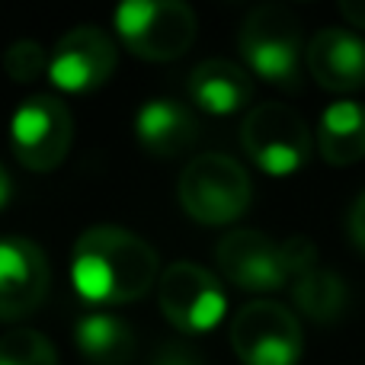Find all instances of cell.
Instances as JSON below:
<instances>
[{
  "instance_id": "1",
  "label": "cell",
  "mask_w": 365,
  "mask_h": 365,
  "mask_svg": "<svg viewBox=\"0 0 365 365\" xmlns=\"http://www.w3.org/2000/svg\"><path fill=\"white\" fill-rule=\"evenodd\" d=\"M71 279L87 302H138L158 282V250L128 227H87L74 244Z\"/></svg>"
},
{
  "instance_id": "2",
  "label": "cell",
  "mask_w": 365,
  "mask_h": 365,
  "mask_svg": "<svg viewBox=\"0 0 365 365\" xmlns=\"http://www.w3.org/2000/svg\"><path fill=\"white\" fill-rule=\"evenodd\" d=\"M240 55L247 68L266 83L282 90H298L302 71V23L292 10L279 4H263L247 13L240 26Z\"/></svg>"
},
{
  "instance_id": "3",
  "label": "cell",
  "mask_w": 365,
  "mask_h": 365,
  "mask_svg": "<svg viewBox=\"0 0 365 365\" xmlns=\"http://www.w3.org/2000/svg\"><path fill=\"white\" fill-rule=\"evenodd\" d=\"M247 158L269 177L298 173L314 154V138L302 115L285 103H259L240 125Z\"/></svg>"
},
{
  "instance_id": "4",
  "label": "cell",
  "mask_w": 365,
  "mask_h": 365,
  "mask_svg": "<svg viewBox=\"0 0 365 365\" xmlns=\"http://www.w3.org/2000/svg\"><path fill=\"white\" fill-rule=\"evenodd\" d=\"M250 177L227 154H199L180 177V202L202 225H231L250 208Z\"/></svg>"
},
{
  "instance_id": "5",
  "label": "cell",
  "mask_w": 365,
  "mask_h": 365,
  "mask_svg": "<svg viewBox=\"0 0 365 365\" xmlns=\"http://www.w3.org/2000/svg\"><path fill=\"white\" fill-rule=\"evenodd\" d=\"M195 13L180 0H128L115 10V32L132 55L173 61L195 42Z\"/></svg>"
},
{
  "instance_id": "6",
  "label": "cell",
  "mask_w": 365,
  "mask_h": 365,
  "mask_svg": "<svg viewBox=\"0 0 365 365\" xmlns=\"http://www.w3.org/2000/svg\"><path fill=\"white\" fill-rule=\"evenodd\" d=\"M231 346L244 365H298L304 334L298 317L279 302H250L231 321Z\"/></svg>"
},
{
  "instance_id": "7",
  "label": "cell",
  "mask_w": 365,
  "mask_h": 365,
  "mask_svg": "<svg viewBox=\"0 0 365 365\" xmlns=\"http://www.w3.org/2000/svg\"><path fill=\"white\" fill-rule=\"evenodd\" d=\"M10 141L16 160L32 173L55 170L71 151L74 119L58 96H29L13 113Z\"/></svg>"
},
{
  "instance_id": "8",
  "label": "cell",
  "mask_w": 365,
  "mask_h": 365,
  "mask_svg": "<svg viewBox=\"0 0 365 365\" xmlns=\"http://www.w3.org/2000/svg\"><path fill=\"white\" fill-rule=\"evenodd\" d=\"M164 317L182 334H208L227 311V298L218 276L195 263H173L158 282Z\"/></svg>"
},
{
  "instance_id": "9",
  "label": "cell",
  "mask_w": 365,
  "mask_h": 365,
  "mask_svg": "<svg viewBox=\"0 0 365 365\" xmlns=\"http://www.w3.org/2000/svg\"><path fill=\"white\" fill-rule=\"evenodd\" d=\"M119 51L100 26H74L58 38V45L48 55V77L55 87L71 93H87L96 90L113 77Z\"/></svg>"
},
{
  "instance_id": "10",
  "label": "cell",
  "mask_w": 365,
  "mask_h": 365,
  "mask_svg": "<svg viewBox=\"0 0 365 365\" xmlns=\"http://www.w3.org/2000/svg\"><path fill=\"white\" fill-rule=\"evenodd\" d=\"M215 259L221 276L244 292H279L289 282L282 244L253 227L227 231L215 247Z\"/></svg>"
},
{
  "instance_id": "11",
  "label": "cell",
  "mask_w": 365,
  "mask_h": 365,
  "mask_svg": "<svg viewBox=\"0 0 365 365\" xmlns=\"http://www.w3.org/2000/svg\"><path fill=\"white\" fill-rule=\"evenodd\" d=\"M48 259L42 247L26 237L0 240V321L32 314L48 295Z\"/></svg>"
},
{
  "instance_id": "12",
  "label": "cell",
  "mask_w": 365,
  "mask_h": 365,
  "mask_svg": "<svg viewBox=\"0 0 365 365\" xmlns=\"http://www.w3.org/2000/svg\"><path fill=\"white\" fill-rule=\"evenodd\" d=\"M308 74L330 93H356L365 87V42L353 29L327 26L308 42Z\"/></svg>"
},
{
  "instance_id": "13",
  "label": "cell",
  "mask_w": 365,
  "mask_h": 365,
  "mask_svg": "<svg viewBox=\"0 0 365 365\" xmlns=\"http://www.w3.org/2000/svg\"><path fill=\"white\" fill-rule=\"evenodd\" d=\"M135 132L148 154L154 158H177L186 154L199 138V119L192 109L177 100H151L141 106L135 119Z\"/></svg>"
},
{
  "instance_id": "14",
  "label": "cell",
  "mask_w": 365,
  "mask_h": 365,
  "mask_svg": "<svg viewBox=\"0 0 365 365\" xmlns=\"http://www.w3.org/2000/svg\"><path fill=\"white\" fill-rule=\"evenodd\" d=\"M189 96L199 109L212 115L240 113L253 100V81L240 64L225 58H208L189 74Z\"/></svg>"
},
{
  "instance_id": "15",
  "label": "cell",
  "mask_w": 365,
  "mask_h": 365,
  "mask_svg": "<svg viewBox=\"0 0 365 365\" xmlns=\"http://www.w3.org/2000/svg\"><path fill=\"white\" fill-rule=\"evenodd\" d=\"M317 151L330 167H353L365 158V106L356 100L330 103L317 122Z\"/></svg>"
},
{
  "instance_id": "16",
  "label": "cell",
  "mask_w": 365,
  "mask_h": 365,
  "mask_svg": "<svg viewBox=\"0 0 365 365\" xmlns=\"http://www.w3.org/2000/svg\"><path fill=\"white\" fill-rule=\"evenodd\" d=\"M77 349L90 365H128L135 359V334L115 314H87L77 321Z\"/></svg>"
},
{
  "instance_id": "17",
  "label": "cell",
  "mask_w": 365,
  "mask_h": 365,
  "mask_svg": "<svg viewBox=\"0 0 365 365\" xmlns=\"http://www.w3.org/2000/svg\"><path fill=\"white\" fill-rule=\"evenodd\" d=\"M292 298H295L298 311L308 314L317 324H334L336 317L346 311V282L336 272L324 269V266H311L302 276L292 279Z\"/></svg>"
},
{
  "instance_id": "18",
  "label": "cell",
  "mask_w": 365,
  "mask_h": 365,
  "mask_svg": "<svg viewBox=\"0 0 365 365\" xmlns=\"http://www.w3.org/2000/svg\"><path fill=\"white\" fill-rule=\"evenodd\" d=\"M0 365H58V353L38 330H13L0 336Z\"/></svg>"
},
{
  "instance_id": "19",
  "label": "cell",
  "mask_w": 365,
  "mask_h": 365,
  "mask_svg": "<svg viewBox=\"0 0 365 365\" xmlns=\"http://www.w3.org/2000/svg\"><path fill=\"white\" fill-rule=\"evenodd\" d=\"M4 71L13 77V81L29 83V81H36L42 71H48V55H45V48L38 42L19 38V42H13L10 48H6Z\"/></svg>"
},
{
  "instance_id": "20",
  "label": "cell",
  "mask_w": 365,
  "mask_h": 365,
  "mask_svg": "<svg viewBox=\"0 0 365 365\" xmlns=\"http://www.w3.org/2000/svg\"><path fill=\"white\" fill-rule=\"evenodd\" d=\"M151 365H205V362H202V356L195 349L182 346V343H167V346L158 349Z\"/></svg>"
},
{
  "instance_id": "21",
  "label": "cell",
  "mask_w": 365,
  "mask_h": 365,
  "mask_svg": "<svg viewBox=\"0 0 365 365\" xmlns=\"http://www.w3.org/2000/svg\"><path fill=\"white\" fill-rule=\"evenodd\" d=\"M349 237H353V244L365 253V192L353 202V208H349Z\"/></svg>"
},
{
  "instance_id": "22",
  "label": "cell",
  "mask_w": 365,
  "mask_h": 365,
  "mask_svg": "<svg viewBox=\"0 0 365 365\" xmlns=\"http://www.w3.org/2000/svg\"><path fill=\"white\" fill-rule=\"evenodd\" d=\"M340 13L349 26L356 29H365V0H343L340 4Z\"/></svg>"
},
{
  "instance_id": "23",
  "label": "cell",
  "mask_w": 365,
  "mask_h": 365,
  "mask_svg": "<svg viewBox=\"0 0 365 365\" xmlns=\"http://www.w3.org/2000/svg\"><path fill=\"white\" fill-rule=\"evenodd\" d=\"M6 199H10V177H6L4 164H0V208L6 205Z\"/></svg>"
}]
</instances>
